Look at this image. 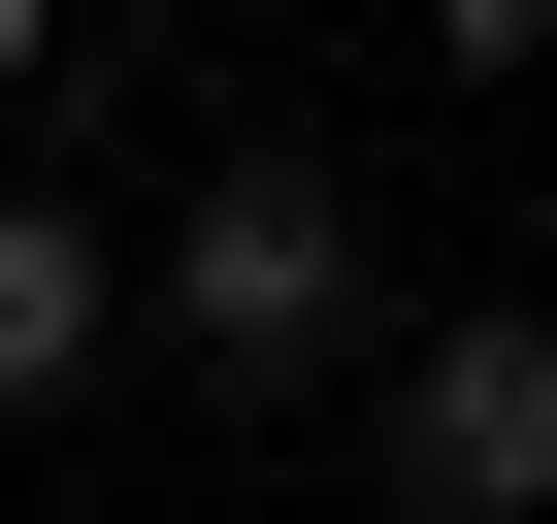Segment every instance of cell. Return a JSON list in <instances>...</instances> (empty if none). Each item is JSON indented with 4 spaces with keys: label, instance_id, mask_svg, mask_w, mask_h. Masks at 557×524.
<instances>
[{
    "label": "cell",
    "instance_id": "obj_3",
    "mask_svg": "<svg viewBox=\"0 0 557 524\" xmlns=\"http://www.w3.org/2000/svg\"><path fill=\"white\" fill-rule=\"evenodd\" d=\"M99 328H132V229L0 197V426H34V394H99Z\"/></svg>",
    "mask_w": 557,
    "mask_h": 524
},
{
    "label": "cell",
    "instance_id": "obj_5",
    "mask_svg": "<svg viewBox=\"0 0 557 524\" xmlns=\"http://www.w3.org/2000/svg\"><path fill=\"white\" fill-rule=\"evenodd\" d=\"M34 66H66V0H0V99H34Z\"/></svg>",
    "mask_w": 557,
    "mask_h": 524
},
{
    "label": "cell",
    "instance_id": "obj_2",
    "mask_svg": "<svg viewBox=\"0 0 557 524\" xmlns=\"http://www.w3.org/2000/svg\"><path fill=\"white\" fill-rule=\"evenodd\" d=\"M394 491H426V524H557V296L394 328Z\"/></svg>",
    "mask_w": 557,
    "mask_h": 524
},
{
    "label": "cell",
    "instance_id": "obj_1",
    "mask_svg": "<svg viewBox=\"0 0 557 524\" xmlns=\"http://www.w3.org/2000/svg\"><path fill=\"white\" fill-rule=\"evenodd\" d=\"M132 328H197L230 394H296V361H361V197L296 164V132H230L164 229H132Z\"/></svg>",
    "mask_w": 557,
    "mask_h": 524
},
{
    "label": "cell",
    "instance_id": "obj_4",
    "mask_svg": "<svg viewBox=\"0 0 557 524\" xmlns=\"http://www.w3.org/2000/svg\"><path fill=\"white\" fill-rule=\"evenodd\" d=\"M394 34H426L459 99H524V66H557V0H394Z\"/></svg>",
    "mask_w": 557,
    "mask_h": 524
}]
</instances>
